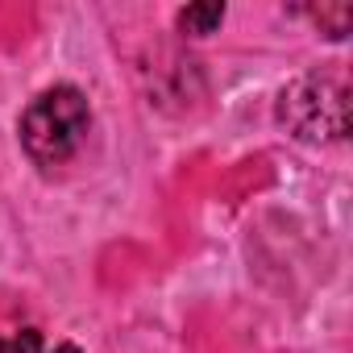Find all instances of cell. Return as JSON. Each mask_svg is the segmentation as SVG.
<instances>
[{"instance_id":"1","label":"cell","mask_w":353,"mask_h":353,"mask_svg":"<svg viewBox=\"0 0 353 353\" xmlns=\"http://www.w3.org/2000/svg\"><path fill=\"white\" fill-rule=\"evenodd\" d=\"M92 129V108L88 96L71 83H59L30 100L21 112V145L38 166H63L79 154L83 137Z\"/></svg>"},{"instance_id":"6","label":"cell","mask_w":353,"mask_h":353,"mask_svg":"<svg viewBox=\"0 0 353 353\" xmlns=\"http://www.w3.org/2000/svg\"><path fill=\"white\" fill-rule=\"evenodd\" d=\"M54 353H83V349H79V345H59Z\"/></svg>"},{"instance_id":"4","label":"cell","mask_w":353,"mask_h":353,"mask_svg":"<svg viewBox=\"0 0 353 353\" xmlns=\"http://www.w3.org/2000/svg\"><path fill=\"white\" fill-rule=\"evenodd\" d=\"M312 17H316L320 34L332 38V42H341L349 34V26H353V9L349 5H320V9H312Z\"/></svg>"},{"instance_id":"5","label":"cell","mask_w":353,"mask_h":353,"mask_svg":"<svg viewBox=\"0 0 353 353\" xmlns=\"http://www.w3.org/2000/svg\"><path fill=\"white\" fill-rule=\"evenodd\" d=\"M9 349H13V353H42V332H38V328H21Z\"/></svg>"},{"instance_id":"7","label":"cell","mask_w":353,"mask_h":353,"mask_svg":"<svg viewBox=\"0 0 353 353\" xmlns=\"http://www.w3.org/2000/svg\"><path fill=\"white\" fill-rule=\"evenodd\" d=\"M0 353H13V349H9V345H5V341H0Z\"/></svg>"},{"instance_id":"2","label":"cell","mask_w":353,"mask_h":353,"mask_svg":"<svg viewBox=\"0 0 353 353\" xmlns=\"http://www.w3.org/2000/svg\"><path fill=\"white\" fill-rule=\"evenodd\" d=\"M279 121L299 141H341L349 133V83L336 71H312L283 88Z\"/></svg>"},{"instance_id":"3","label":"cell","mask_w":353,"mask_h":353,"mask_svg":"<svg viewBox=\"0 0 353 353\" xmlns=\"http://www.w3.org/2000/svg\"><path fill=\"white\" fill-rule=\"evenodd\" d=\"M221 21H225V5H221V0H204V5L179 9V30L188 38H208V34L221 30Z\"/></svg>"}]
</instances>
